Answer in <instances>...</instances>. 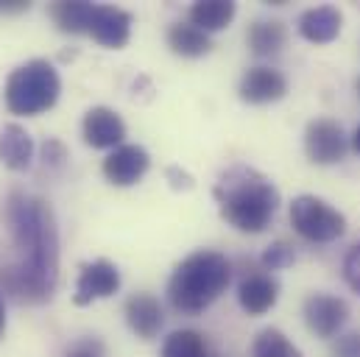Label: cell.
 Masks as SVG:
<instances>
[{
  "label": "cell",
  "mask_w": 360,
  "mask_h": 357,
  "mask_svg": "<svg viewBox=\"0 0 360 357\" xmlns=\"http://www.w3.org/2000/svg\"><path fill=\"white\" fill-rule=\"evenodd\" d=\"M6 223L20 260L0 268V285L17 301L42 304L59 282V229L53 209L37 195L11 190L6 198Z\"/></svg>",
  "instance_id": "obj_1"
},
{
  "label": "cell",
  "mask_w": 360,
  "mask_h": 357,
  "mask_svg": "<svg viewBox=\"0 0 360 357\" xmlns=\"http://www.w3.org/2000/svg\"><path fill=\"white\" fill-rule=\"evenodd\" d=\"M212 195L218 201L221 218L246 235L263 232L279 209V190L274 181L249 165H232L224 171Z\"/></svg>",
  "instance_id": "obj_2"
},
{
  "label": "cell",
  "mask_w": 360,
  "mask_h": 357,
  "mask_svg": "<svg viewBox=\"0 0 360 357\" xmlns=\"http://www.w3.org/2000/svg\"><path fill=\"white\" fill-rule=\"evenodd\" d=\"M232 282V263L212 249L193 252L174 268L168 282V301L184 316L204 313Z\"/></svg>",
  "instance_id": "obj_3"
},
{
  "label": "cell",
  "mask_w": 360,
  "mask_h": 357,
  "mask_svg": "<svg viewBox=\"0 0 360 357\" xmlns=\"http://www.w3.org/2000/svg\"><path fill=\"white\" fill-rule=\"evenodd\" d=\"M59 95H62V79L48 59H31L14 67L3 84L6 109L20 117H37L53 109Z\"/></svg>",
  "instance_id": "obj_4"
},
{
  "label": "cell",
  "mask_w": 360,
  "mask_h": 357,
  "mask_svg": "<svg viewBox=\"0 0 360 357\" xmlns=\"http://www.w3.org/2000/svg\"><path fill=\"white\" fill-rule=\"evenodd\" d=\"M290 223L293 232L310 243H333L344 238L347 232V218L330 207L327 201L316 195H296L290 204Z\"/></svg>",
  "instance_id": "obj_5"
},
{
  "label": "cell",
  "mask_w": 360,
  "mask_h": 357,
  "mask_svg": "<svg viewBox=\"0 0 360 357\" xmlns=\"http://www.w3.org/2000/svg\"><path fill=\"white\" fill-rule=\"evenodd\" d=\"M347 134L341 129V123L330 120V117H316L307 123L304 129V151L307 160L316 165H335L344 160L347 154Z\"/></svg>",
  "instance_id": "obj_6"
},
{
  "label": "cell",
  "mask_w": 360,
  "mask_h": 357,
  "mask_svg": "<svg viewBox=\"0 0 360 357\" xmlns=\"http://www.w3.org/2000/svg\"><path fill=\"white\" fill-rule=\"evenodd\" d=\"M120 290V271L109 260H90L84 263L76 279V290H73V301L79 307H87L92 301L109 299Z\"/></svg>",
  "instance_id": "obj_7"
},
{
  "label": "cell",
  "mask_w": 360,
  "mask_h": 357,
  "mask_svg": "<svg viewBox=\"0 0 360 357\" xmlns=\"http://www.w3.org/2000/svg\"><path fill=\"white\" fill-rule=\"evenodd\" d=\"M347 318H349V307L338 296L313 293L304 301V324L319 338H335L341 332V327L347 324Z\"/></svg>",
  "instance_id": "obj_8"
},
{
  "label": "cell",
  "mask_w": 360,
  "mask_h": 357,
  "mask_svg": "<svg viewBox=\"0 0 360 357\" xmlns=\"http://www.w3.org/2000/svg\"><path fill=\"white\" fill-rule=\"evenodd\" d=\"M151 168V154L143 145L123 143L120 148L109 151L103 160V176L115 187H131L148 174Z\"/></svg>",
  "instance_id": "obj_9"
},
{
  "label": "cell",
  "mask_w": 360,
  "mask_h": 357,
  "mask_svg": "<svg viewBox=\"0 0 360 357\" xmlns=\"http://www.w3.org/2000/svg\"><path fill=\"white\" fill-rule=\"evenodd\" d=\"M131 14L126 8H117V6H103V3H95V11H92V22H90V37L103 45V48H126L129 39H131Z\"/></svg>",
  "instance_id": "obj_10"
},
{
  "label": "cell",
  "mask_w": 360,
  "mask_h": 357,
  "mask_svg": "<svg viewBox=\"0 0 360 357\" xmlns=\"http://www.w3.org/2000/svg\"><path fill=\"white\" fill-rule=\"evenodd\" d=\"M82 134H84V143L90 148H109V151H115L126 140V123H123V117L115 109L92 106L90 112L84 115Z\"/></svg>",
  "instance_id": "obj_11"
},
{
  "label": "cell",
  "mask_w": 360,
  "mask_h": 357,
  "mask_svg": "<svg viewBox=\"0 0 360 357\" xmlns=\"http://www.w3.org/2000/svg\"><path fill=\"white\" fill-rule=\"evenodd\" d=\"M123 313H126L129 330H131L137 338H143V341H154V338L160 335L162 324H165V313H162L160 299H157L154 293H146V290L129 296Z\"/></svg>",
  "instance_id": "obj_12"
},
{
  "label": "cell",
  "mask_w": 360,
  "mask_h": 357,
  "mask_svg": "<svg viewBox=\"0 0 360 357\" xmlns=\"http://www.w3.org/2000/svg\"><path fill=\"white\" fill-rule=\"evenodd\" d=\"M238 92H240V98L246 103H274V100L288 95V79L279 70L266 67V65L249 67L243 73V79H240Z\"/></svg>",
  "instance_id": "obj_13"
},
{
  "label": "cell",
  "mask_w": 360,
  "mask_h": 357,
  "mask_svg": "<svg viewBox=\"0 0 360 357\" xmlns=\"http://www.w3.org/2000/svg\"><path fill=\"white\" fill-rule=\"evenodd\" d=\"M276 299H279V285L271 273H249L238 287V301L249 316L269 313L276 304Z\"/></svg>",
  "instance_id": "obj_14"
},
{
  "label": "cell",
  "mask_w": 360,
  "mask_h": 357,
  "mask_svg": "<svg viewBox=\"0 0 360 357\" xmlns=\"http://www.w3.org/2000/svg\"><path fill=\"white\" fill-rule=\"evenodd\" d=\"M0 162L8 171H28L34 162V137L20 126L8 123L0 131Z\"/></svg>",
  "instance_id": "obj_15"
},
{
  "label": "cell",
  "mask_w": 360,
  "mask_h": 357,
  "mask_svg": "<svg viewBox=\"0 0 360 357\" xmlns=\"http://www.w3.org/2000/svg\"><path fill=\"white\" fill-rule=\"evenodd\" d=\"M341 22H344V17L335 6H316V8H307L299 17V34L307 42L324 45V42H333L341 34Z\"/></svg>",
  "instance_id": "obj_16"
},
{
  "label": "cell",
  "mask_w": 360,
  "mask_h": 357,
  "mask_svg": "<svg viewBox=\"0 0 360 357\" xmlns=\"http://www.w3.org/2000/svg\"><path fill=\"white\" fill-rule=\"evenodd\" d=\"M238 14V6L232 0H195L187 11L190 22L195 28H201L204 34H215L224 31Z\"/></svg>",
  "instance_id": "obj_17"
},
{
  "label": "cell",
  "mask_w": 360,
  "mask_h": 357,
  "mask_svg": "<svg viewBox=\"0 0 360 357\" xmlns=\"http://www.w3.org/2000/svg\"><path fill=\"white\" fill-rule=\"evenodd\" d=\"M92 11H95V3H87V0H56L48 8L56 28L65 34H90Z\"/></svg>",
  "instance_id": "obj_18"
},
{
  "label": "cell",
  "mask_w": 360,
  "mask_h": 357,
  "mask_svg": "<svg viewBox=\"0 0 360 357\" xmlns=\"http://www.w3.org/2000/svg\"><path fill=\"white\" fill-rule=\"evenodd\" d=\"M168 48L184 56V59H198V56H207L212 42H210V34H204L201 28H195L190 20L187 22H174L168 28Z\"/></svg>",
  "instance_id": "obj_19"
},
{
  "label": "cell",
  "mask_w": 360,
  "mask_h": 357,
  "mask_svg": "<svg viewBox=\"0 0 360 357\" xmlns=\"http://www.w3.org/2000/svg\"><path fill=\"white\" fill-rule=\"evenodd\" d=\"M246 42H249L255 56H274V53H279L285 48L288 31H285V25L279 20H255L249 25Z\"/></svg>",
  "instance_id": "obj_20"
},
{
  "label": "cell",
  "mask_w": 360,
  "mask_h": 357,
  "mask_svg": "<svg viewBox=\"0 0 360 357\" xmlns=\"http://www.w3.org/2000/svg\"><path fill=\"white\" fill-rule=\"evenodd\" d=\"M160 357H215L210 352V344L195 330H176L165 338Z\"/></svg>",
  "instance_id": "obj_21"
},
{
  "label": "cell",
  "mask_w": 360,
  "mask_h": 357,
  "mask_svg": "<svg viewBox=\"0 0 360 357\" xmlns=\"http://www.w3.org/2000/svg\"><path fill=\"white\" fill-rule=\"evenodd\" d=\"M252 357H302V352L290 344V338L279 330H260L255 344H252Z\"/></svg>",
  "instance_id": "obj_22"
},
{
  "label": "cell",
  "mask_w": 360,
  "mask_h": 357,
  "mask_svg": "<svg viewBox=\"0 0 360 357\" xmlns=\"http://www.w3.org/2000/svg\"><path fill=\"white\" fill-rule=\"evenodd\" d=\"M293 260H296V252L285 240L271 243L269 249H266V254H263V266L269 268V271H282V268L293 266Z\"/></svg>",
  "instance_id": "obj_23"
},
{
  "label": "cell",
  "mask_w": 360,
  "mask_h": 357,
  "mask_svg": "<svg viewBox=\"0 0 360 357\" xmlns=\"http://www.w3.org/2000/svg\"><path fill=\"white\" fill-rule=\"evenodd\" d=\"M344 279L355 293H360V243H355L344 257Z\"/></svg>",
  "instance_id": "obj_24"
},
{
  "label": "cell",
  "mask_w": 360,
  "mask_h": 357,
  "mask_svg": "<svg viewBox=\"0 0 360 357\" xmlns=\"http://www.w3.org/2000/svg\"><path fill=\"white\" fill-rule=\"evenodd\" d=\"M42 162L48 165V168H62L65 162H68V148H65V143H59V140H45V145H42Z\"/></svg>",
  "instance_id": "obj_25"
},
{
  "label": "cell",
  "mask_w": 360,
  "mask_h": 357,
  "mask_svg": "<svg viewBox=\"0 0 360 357\" xmlns=\"http://www.w3.org/2000/svg\"><path fill=\"white\" fill-rule=\"evenodd\" d=\"M65 357H106V352H103V344L98 338H82L68 349Z\"/></svg>",
  "instance_id": "obj_26"
},
{
  "label": "cell",
  "mask_w": 360,
  "mask_h": 357,
  "mask_svg": "<svg viewBox=\"0 0 360 357\" xmlns=\"http://www.w3.org/2000/svg\"><path fill=\"white\" fill-rule=\"evenodd\" d=\"M333 357H360V332L341 335L333 346Z\"/></svg>",
  "instance_id": "obj_27"
},
{
  "label": "cell",
  "mask_w": 360,
  "mask_h": 357,
  "mask_svg": "<svg viewBox=\"0 0 360 357\" xmlns=\"http://www.w3.org/2000/svg\"><path fill=\"white\" fill-rule=\"evenodd\" d=\"M168 178H174V181H171L174 190H190V187H193V176L179 171V168H168Z\"/></svg>",
  "instance_id": "obj_28"
},
{
  "label": "cell",
  "mask_w": 360,
  "mask_h": 357,
  "mask_svg": "<svg viewBox=\"0 0 360 357\" xmlns=\"http://www.w3.org/2000/svg\"><path fill=\"white\" fill-rule=\"evenodd\" d=\"M28 0H3L0 3V11L3 14H20V11H28Z\"/></svg>",
  "instance_id": "obj_29"
},
{
  "label": "cell",
  "mask_w": 360,
  "mask_h": 357,
  "mask_svg": "<svg viewBox=\"0 0 360 357\" xmlns=\"http://www.w3.org/2000/svg\"><path fill=\"white\" fill-rule=\"evenodd\" d=\"M349 143H352V151L360 154V126L355 129V134H352V140H349Z\"/></svg>",
  "instance_id": "obj_30"
},
{
  "label": "cell",
  "mask_w": 360,
  "mask_h": 357,
  "mask_svg": "<svg viewBox=\"0 0 360 357\" xmlns=\"http://www.w3.org/2000/svg\"><path fill=\"white\" fill-rule=\"evenodd\" d=\"M6 332V313H3V301H0V338Z\"/></svg>",
  "instance_id": "obj_31"
},
{
  "label": "cell",
  "mask_w": 360,
  "mask_h": 357,
  "mask_svg": "<svg viewBox=\"0 0 360 357\" xmlns=\"http://www.w3.org/2000/svg\"><path fill=\"white\" fill-rule=\"evenodd\" d=\"M355 89H358V95H360V79H358V82H355Z\"/></svg>",
  "instance_id": "obj_32"
}]
</instances>
